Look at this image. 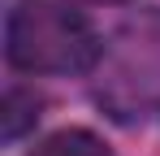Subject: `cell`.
<instances>
[{
    "label": "cell",
    "mask_w": 160,
    "mask_h": 156,
    "mask_svg": "<svg viewBox=\"0 0 160 156\" xmlns=\"http://www.w3.org/2000/svg\"><path fill=\"white\" fill-rule=\"evenodd\" d=\"M4 56L22 74H82L100 61V35L74 9L22 0L4 22Z\"/></svg>",
    "instance_id": "1"
},
{
    "label": "cell",
    "mask_w": 160,
    "mask_h": 156,
    "mask_svg": "<svg viewBox=\"0 0 160 156\" xmlns=\"http://www.w3.org/2000/svg\"><path fill=\"white\" fill-rule=\"evenodd\" d=\"M30 156H112V148L91 130H56Z\"/></svg>",
    "instance_id": "2"
},
{
    "label": "cell",
    "mask_w": 160,
    "mask_h": 156,
    "mask_svg": "<svg viewBox=\"0 0 160 156\" xmlns=\"http://www.w3.org/2000/svg\"><path fill=\"white\" fill-rule=\"evenodd\" d=\"M39 122V100H35V91H22V87H13L9 96H4V113H0V126H4V139H18L26 126Z\"/></svg>",
    "instance_id": "3"
}]
</instances>
